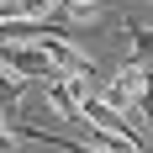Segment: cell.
Masks as SVG:
<instances>
[{"mask_svg":"<svg viewBox=\"0 0 153 153\" xmlns=\"http://www.w3.org/2000/svg\"><path fill=\"white\" fill-rule=\"evenodd\" d=\"M0 63L11 69L16 79H58V69H53V58H48L37 42H0Z\"/></svg>","mask_w":153,"mask_h":153,"instance_id":"obj_1","label":"cell"},{"mask_svg":"<svg viewBox=\"0 0 153 153\" xmlns=\"http://www.w3.org/2000/svg\"><path fill=\"white\" fill-rule=\"evenodd\" d=\"M148 74H153V69H143V63L127 58L122 74L106 85V95H100V100H106L111 111H122V116H127V111H137V106H143V90H148Z\"/></svg>","mask_w":153,"mask_h":153,"instance_id":"obj_2","label":"cell"},{"mask_svg":"<svg viewBox=\"0 0 153 153\" xmlns=\"http://www.w3.org/2000/svg\"><path fill=\"white\" fill-rule=\"evenodd\" d=\"M85 95H90V85L85 79H48L42 85V100L53 106V116H63V122H79V111H85Z\"/></svg>","mask_w":153,"mask_h":153,"instance_id":"obj_3","label":"cell"},{"mask_svg":"<svg viewBox=\"0 0 153 153\" xmlns=\"http://www.w3.org/2000/svg\"><path fill=\"white\" fill-rule=\"evenodd\" d=\"M127 48H132V63H143V69H153V27H143V21H127Z\"/></svg>","mask_w":153,"mask_h":153,"instance_id":"obj_4","label":"cell"},{"mask_svg":"<svg viewBox=\"0 0 153 153\" xmlns=\"http://www.w3.org/2000/svg\"><path fill=\"white\" fill-rule=\"evenodd\" d=\"M58 11H63V21H58L63 37H69V27H90V21H100V5H95V0H63Z\"/></svg>","mask_w":153,"mask_h":153,"instance_id":"obj_5","label":"cell"},{"mask_svg":"<svg viewBox=\"0 0 153 153\" xmlns=\"http://www.w3.org/2000/svg\"><path fill=\"white\" fill-rule=\"evenodd\" d=\"M0 111H5V122H16V111H21V79L0 63Z\"/></svg>","mask_w":153,"mask_h":153,"instance_id":"obj_6","label":"cell"},{"mask_svg":"<svg viewBox=\"0 0 153 153\" xmlns=\"http://www.w3.org/2000/svg\"><path fill=\"white\" fill-rule=\"evenodd\" d=\"M0 137H11V122H5V111H0Z\"/></svg>","mask_w":153,"mask_h":153,"instance_id":"obj_7","label":"cell"}]
</instances>
